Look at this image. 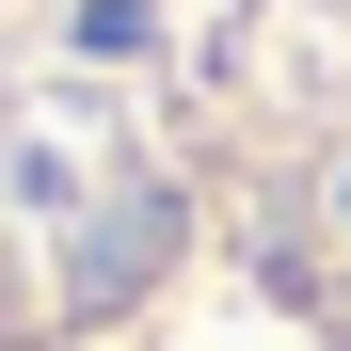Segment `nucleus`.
Listing matches in <instances>:
<instances>
[{"label": "nucleus", "instance_id": "1", "mask_svg": "<svg viewBox=\"0 0 351 351\" xmlns=\"http://www.w3.org/2000/svg\"><path fill=\"white\" fill-rule=\"evenodd\" d=\"M144 256H160V208H112V223H96V271H80V287H128Z\"/></svg>", "mask_w": 351, "mask_h": 351}]
</instances>
